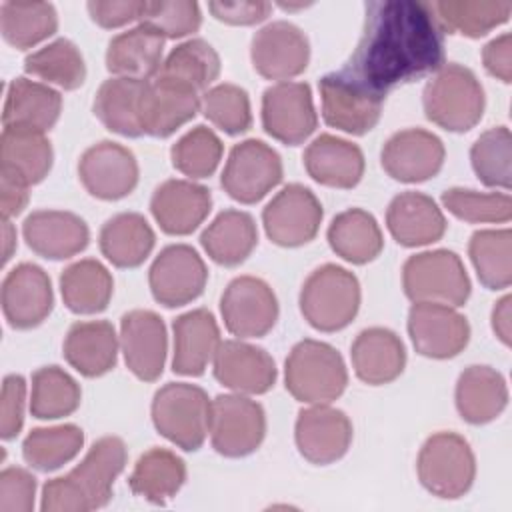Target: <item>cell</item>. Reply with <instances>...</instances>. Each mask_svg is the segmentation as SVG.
I'll return each instance as SVG.
<instances>
[{
    "instance_id": "6da1fadb",
    "label": "cell",
    "mask_w": 512,
    "mask_h": 512,
    "mask_svg": "<svg viewBox=\"0 0 512 512\" xmlns=\"http://www.w3.org/2000/svg\"><path fill=\"white\" fill-rule=\"evenodd\" d=\"M444 64V32L428 2L374 0L366 4L364 28L344 72L386 98L398 84Z\"/></svg>"
},
{
    "instance_id": "7a4b0ae2",
    "label": "cell",
    "mask_w": 512,
    "mask_h": 512,
    "mask_svg": "<svg viewBox=\"0 0 512 512\" xmlns=\"http://www.w3.org/2000/svg\"><path fill=\"white\" fill-rule=\"evenodd\" d=\"M126 466V446L118 436H102L82 462L68 474L52 478L42 488L44 512H88L112 498V486Z\"/></svg>"
},
{
    "instance_id": "3957f363",
    "label": "cell",
    "mask_w": 512,
    "mask_h": 512,
    "mask_svg": "<svg viewBox=\"0 0 512 512\" xmlns=\"http://www.w3.org/2000/svg\"><path fill=\"white\" fill-rule=\"evenodd\" d=\"M426 118L448 130L468 132L484 114V88L476 74L456 62L444 64L422 94Z\"/></svg>"
},
{
    "instance_id": "277c9868",
    "label": "cell",
    "mask_w": 512,
    "mask_h": 512,
    "mask_svg": "<svg viewBox=\"0 0 512 512\" xmlns=\"http://www.w3.org/2000/svg\"><path fill=\"white\" fill-rule=\"evenodd\" d=\"M286 390L306 404H330L348 384L340 352L320 340L304 338L290 350L284 364Z\"/></svg>"
},
{
    "instance_id": "5b68a950",
    "label": "cell",
    "mask_w": 512,
    "mask_h": 512,
    "mask_svg": "<svg viewBox=\"0 0 512 512\" xmlns=\"http://www.w3.org/2000/svg\"><path fill=\"white\" fill-rule=\"evenodd\" d=\"M358 278L336 264L316 268L302 284L300 312L306 322L320 332L346 328L360 308Z\"/></svg>"
},
{
    "instance_id": "8992f818",
    "label": "cell",
    "mask_w": 512,
    "mask_h": 512,
    "mask_svg": "<svg viewBox=\"0 0 512 512\" xmlns=\"http://www.w3.org/2000/svg\"><path fill=\"white\" fill-rule=\"evenodd\" d=\"M212 400L188 382L164 384L152 400V422L156 430L186 452H196L210 430Z\"/></svg>"
},
{
    "instance_id": "52a82bcc",
    "label": "cell",
    "mask_w": 512,
    "mask_h": 512,
    "mask_svg": "<svg viewBox=\"0 0 512 512\" xmlns=\"http://www.w3.org/2000/svg\"><path fill=\"white\" fill-rule=\"evenodd\" d=\"M404 294L412 302L462 306L470 296V278L452 250H428L410 256L402 266Z\"/></svg>"
},
{
    "instance_id": "ba28073f",
    "label": "cell",
    "mask_w": 512,
    "mask_h": 512,
    "mask_svg": "<svg viewBox=\"0 0 512 512\" xmlns=\"http://www.w3.org/2000/svg\"><path fill=\"white\" fill-rule=\"evenodd\" d=\"M416 470L428 492L438 498L456 500L474 484L476 458L460 434L436 432L422 444Z\"/></svg>"
},
{
    "instance_id": "9c48e42d",
    "label": "cell",
    "mask_w": 512,
    "mask_h": 512,
    "mask_svg": "<svg viewBox=\"0 0 512 512\" xmlns=\"http://www.w3.org/2000/svg\"><path fill=\"white\" fill-rule=\"evenodd\" d=\"M212 448L226 458H242L258 450L266 436L264 408L244 394H218L210 410Z\"/></svg>"
},
{
    "instance_id": "30bf717a",
    "label": "cell",
    "mask_w": 512,
    "mask_h": 512,
    "mask_svg": "<svg viewBox=\"0 0 512 512\" xmlns=\"http://www.w3.org/2000/svg\"><path fill=\"white\" fill-rule=\"evenodd\" d=\"M280 154L262 140L234 144L220 176L224 192L240 204H256L282 180Z\"/></svg>"
},
{
    "instance_id": "8fae6325",
    "label": "cell",
    "mask_w": 512,
    "mask_h": 512,
    "mask_svg": "<svg viewBox=\"0 0 512 512\" xmlns=\"http://www.w3.org/2000/svg\"><path fill=\"white\" fill-rule=\"evenodd\" d=\"M318 88L322 118L328 126L346 134L362 136L378 124L384 96L366 88L344 70L322 76Z\"/></svg>"
},
{
    "instance_id": "7c38bea8",
    "label": "cell",
    "mask_w": 512,
    "mask_h": 512,
    "mask_svg": "<svg viewBox=\"0 0 512 512\" xmlns=\"http://www.w3.org/2000/svg\"><path fill=\"white\" fill-rule=\"evenodd\" d=\"M322 214V204L310 188L288 184L262 210V224L274 244L296 248L314 240Z\"/></svg>"
},
{
    "instance_id": "4fadbf2b",
    "label": "cell",
    "mask_w": 512,
    "mask_h": 512,
    "mask_svg": "<svg viewBox=\"0 0 512 512\" xmlns=\"http://www.w3.org/2000/svg\"><path fill=\"white\" fill-rule=\"evenodd\" d=\"M208 270L202 256L188 244H170L154 258L148 284L156 302L166 308L196 300L206 286Z\"/></svg>"
},
{
    "instance_id": "5bb4252c",
    "label": "cell",
    "mask_w": 512,
    "mask_h": 512,
    "mask_svg": "<svg viewBox=\"0 0 512 512\" xmlns=\"http://www.w3.org/2000/svg\"><path fill=\"white\" fill-rule=\"evenodd\" d=\"M220 312L230 334L238 338H260L278 320V300L262 278L238 276L224 288Z\"/></svg>"
},
{
    "instance_id": "9a60e30c",
    "label": "cell",
    "mask_w": 512,
    "mask_h": 512,
    "mask_svg": "<svg viewBox=\"0 0 512 512\" xmlns=\"http://www.w3.org/2000/svg\"><path fill=\"white\" fill-rule=\"evenodd\" d=\"M262 126L274 140L296 146L318 126L312 92L306 82H278L262 94Z\"/></svg>"
},
{
    "instance_id": "2e32d148",
    "label": "cell",
    "mask_w": 512,
    "mask_h": 512,
    "mask_svg": "<svg viewBox=\"0 0 512 512\" xmlns=\"http://www.w3.org/2000/svg\"><path fill=\"white\" fill-rule=\"evenodd\" d=\"M408 334L418 354L434 360L458 356L470 340V324L454 306L414 302L408 312Z\"/></svg>"
},
{
    "instance_id": "e0dca14e",
    "label": "cell",
    "mask_w": 512,
    "mask_h": 512,
    "mask_svg": "<svg viewBox=\"0 0 512 512\" xmlns=\"http://www.w3.org/2000/svg\"><path fill=\"white\" fill-rule=\"evenodd\" d=\"M250 60L260 76L288 82L306 70L310 60V42L296 24L276 20L252 36Z\"/></svg>"
},
{
    "instance_id": "ac0fdd59",
    "label": "cell",
    "mask_w": 512,
    "mask_h": 512,
    "mask_svg": "<svg viewBox=\"0 0 512 512\" xmlns=\"http://www.w3.org/2000/svg\"><path fill=\"white\" fill-rule=\"evenodd\" d=\"M78 176L90 196L120 200L138 184V162L126 146L102 140L84 150L78 162Z\"/></svg>"
},
{
    "instance_id": "d6986e66",
    "label": "cell",
    "mask_w": 512,
    "mask_h": 512,
    "mask_svg": "<svg viewBox=\"0 0 512 512\" xmlns=\"http://www.w3.org/2000/svg\"><path fill=\"white\" fill-rule=\"evenodd\" d=\"M442 140L424 128H406L392 134L380 154L382 168L398 182L416 184L434 178L444 164Z\"/></svg>"
},
{
    "instance_id": "ffe728a7",
    "label": "cell",
    "mask_w": 512,
    "mask_h": 512,
    "mask_svg": "<svg viewBox=\"0 0 512 512\" xmlns=\"http://www.w3.org/2000/svg\"><path fill=\"white\" fill-rule=\"evenodd\" d=\"M294 438L298 452L312 464H332L340 460L352 442L350 418L328 404H312L298 412Z\"/></svg>"
},
{
    "instance_id": "44dd1931",
    "label": "cell",
    "mask_w": 512,
    "mask_h": 512,
    "mask_svg": "<svg viewBox=\"0 0 512 512\" xmlns=\"http://www.w3.org/2000/svg\"><path fill=\"white\" fill-rule=\"evenodd\" d=\"M120 348L126 366L136 378L144 382L158 380L168 352L164 320L152 310L126 312L120 320Z\"/></svg>"
},
{
    "instance_id": "7402d4cb",
    "label": "cell",
    "mask_w": 512,
    "mask_h": 512,
    "mask_svg": "<svg viewBox=\"0 0 512 512\" xmlns=\"http://www.w3.org/2000/svg\"><path fill=\"white\" fill-rule=\"evenodd\" d=\"M54 306L50 276L32 262L14 266L2 282V312L16 330L42 324Z\"/></svg>"
},
{
    "instance_id": "603a6c76",
    "label": "cell",
    "mask_w": 512,
    "mask_h": 512,
    "mask_svg": "<svg viewBox=\"0 0 512 512\" xmlns=\"http://www.w3.org/2000/svg\"><path fill=\"white\" fill-rule=\"evenodd\" d=\"M212 364L216 380L238 394H264L276 382L272 356L264 348L242 340L220 342Z\"/></svg>"
},
{
    "instance_id": "cb8c5ba5",
    "label": "cell",
    "mask_w": 512,
    "mask_h": 512,
    "mask_svg": "<svg viewBox=\"0 0 512 512\" xmlns=\"http://www.w3.org/2000/svg\"><path fill=\"white\" fill-rule=\"evenodd\" d=\"M210 208V190L192 180H166L150 198V212L154 220L172 236L192 234L206 220Z\"/></svg>"
},
{
    "instance_id": "d4e9b609",
    "label": "cell",
    "mask_w": 512,
    "mask_h": 512,
    "mask_svg": "<svg viewBox=\"0 0 512 512\" xmlns=\"http://www.w3.org/2000/svg\"><path fill=\"white\" fill-rule=\"evenodd\" d=\"M22 236L32 252L48 260H66L88 246L86 222L66 210H36L26 216Z\"/></svg>"
},
{
    "instance_id": "484cf974",
    "label": "cell",
    "mask_w": 512,
    "mask_h": 512,
    "mask_svg": "<svg viewBox=\"0 0 512 512\" xmlns=\"http://www.w3.org/2000/svg\"><path fill=\"white\" fill-rule=\"evenodd\" d=\"M386 226L398 244L414 248L440 240L446 232V218L430 196L408 190L388 204Z\"/></svg>"
},
{
    "instance_id": "4316f807",
    "label": "cell",
    "mask_w": 512,
    "mask_h": 512,
    "mask_svg": "<svg viewBox=\"0 0 512 512\" xmlns=\"http://www.w3.org/2000/svg\"><path fill=\"white\" fill-rule=\"evenodd\" d=\"M174 358L172 370L182 376H200L214 360L220 346L216 318L206 308L180 314L174 324Z\"/></svg>"
},
{
    "instance_id": "83f0119b",
    "label": "cell",
    "mask_w": 512,
    "mask_h": 512,
    "mask_svg": "<svg viewBox=\"0 0 512 512\" xmlns=\"http://www.w3.org/2000/svg\"><path fill=\"white\" fill-rule=\"evenodd\" d=\"M150 80L114 76L100 84L94 98L96 118L120 136L144 134V100Z\"/></svg>"
},
{
    "instance_id": "f1b7e54d",
    "label": "cell",
    "mask_w": 512,
    "mask_h": 512,
    "mask_svg": "<svg viewBox=\"0 0 512 512\" xmlns=\"http://www.w3.org/2000/svg\"><path fill=\"white\" fill-rule=\"evenodd\" d=\"M200 92L168 80L154 76L148 82L144 100V134L154 138H166L174 134L180 126L190 122L200 108Z\"/></svg>"
},
{
    "instance_id": "f546056e",
    "label": "cell",
    "mask_w": 512,
    "mask_h": 512,
    "mask_svg": "<svg viewBox=\"0 0 512 512\" xmlns=\"http://www.w3.org/2000/svg\"><path fill=\"white\" fill-rule=\"evenodd\" d=\"M304 168L318 184L354 188L364 176V154L350 140L320 134L304 150Z\"/></svg>"
},
{
    "instance_id": "4dcf8cb0",
    "label": "cell",
    "mask_w": 512,
    "mask_h": 512,
    "mask_svg": "<svg viewBox=\"0 0 512 512\" xmlns=\"http://www.w3.org/2000/svg\"><path fill=\"white\" fill-rule=\"evenodd\" d=\"M118 336L106 320L74 322L64 338V358L86 378H98L116 366Z\"/></svg>"
},
{
    "instance_id": "1f68e13d",
    "label": "cell",
    "mask_w": 512,
    "mask_h": 512,
    "mask_svg": "<svg viewBox=\"0 0 512 512\" xmlns=\"http://www.w3.org/2000/svg\"><path fill=\"white\" fill-rule=\"evenodd\" d=\"M350 356L356 376L370 386L396 380L406 364V350L400 336L382 326L362 330L352 342Z\"/></svg>"
},
{
    "instance_id": "d6a6232c",
    "label": "cell",
    "mask_w": 512,
    "mask_h": 512,
    "mask_svg": "<svg viewBox=\"0 0 512 512\" xmlns=\"http://www.w3.org/2000/svg\"><path fill=\"white\" fill-rule=\"evenodd\" d=\"M164 38L146 24L116 34L106 48V68L114 76L152 80L162 68Z\"/></svg>"
},
{
    "instance_id": "836d02e7",
    "label": "cell",
    "mask_w": 512,
    "mask_h": 512,
    "mask_svg": "<svg viewBox=\"0 0 512 512\" xmlns=\"http://www.w3.org/2000/svg\"><path fill=\"white\" fill-rule=\"evenodd\" d=\"M456 410L468 424H488L498 418L508 404L504 376L484 364L464 368L456 382Z\"/></svg>"
},
{
    "instance_id": "e575fe53",
    "label": "cell",
    "mask_w": 512,
    "mask_h": 512,
    "mask_svg": "<svg viewBox=\"0 0 512 512\" xmlns=\"http://www.w3.org/2000/svg\"><path fill=\"white\" fill-rule=\"evenodd\" d=\"M62 96L44 82L30 78H14L8 84L2 124L48 132L60 118Z\"/></svg>"
},
{
    "instance_id": "d590c367",
    "label": "cell",
    "mask_w": 512,
    "mask_h": 512,
    "mask_svg": "<svg viewBox=\"0 0 512 512\" xmlns=\"http://www.w3.org/2000/svg\"><path fill=\"white\" fill-rule=\"evenodd\" d=\"M54 152L44 132L4 126L0 136V172L18 178L26 186L42 182L52 168Z\"/></svg>"
},
{
    "instance_id": "8d00e7d4",
    "label": "cell",
    "mask_w": 512,
    "mask_h": 512,
    "mask_svg": "<svg viewBox=\"0 0 512 512\" xmlns=\"http://www.w3.org/2000/svg\"><path fill=\"white\" fill-rule=\"evenodd\" d=\"M100 252L118 268H136L152 252L156 234L138 212H120L100 228Z\"/></svg>"
},
{
    "instance_id": "74e56055",
    "label": "cell",
    "mask_w": 512,
    "mask_h": 512,
    "mask_svg": "<svg viewBox=\"0 0 512 512\" xmlns=\"http://www.w3.org/2000/svg\"><path fill=\"white\" fill-rule=\"evenodd\" d=\"M200 244L216 264L238 266L258 244L256 222L244 210H224L202 232Z\"/></svg>"
},
{
    "instance_id": "f35d334b",
    "label": "cell",
    "mask_w": 512,
    "mask_h": 512,
    "mask_svg": "<svg viewBox=\"0 0 512 512\" xmlns=\"http://www.w3.org/2000/svg\"><path fill=\"white\" fill-rule=\"evenodd\" d=\"M326 236L330 248L352 264L372 262L384 248L382 230L376 218L362 208H350L336 214Z\"/></svg>"
},
{
    "instance_id": "ab89813d",
    "label": "cell",
    "mask_w": 512,
    "mask_h": 512,
    "mask_svg": "<svg viewBox=\"0 0 512 512\" xmlns=\"http://www.w3.org/2000/svg\"><path fill=\"white\" fill-rule=\"evenodd\" d=\"M60 292L66 308L74 314H96L108 306L114 292V280L102 262L84 258L64 268L60 276Z\"/></svg>"
},
{
    "instance_id": "60d3db41",
    "label": "cell",
    "mask_w": 512,
    "mask_h": 512,
    "mask_svg": "<svg viewBox=\"0 0 512 512\" xmlns=\"http://www.w3.org/2000/svg\"><path fill=\"white\" fill-rule=\"evenodd\" d=\"M186 464L168 448H150L134 464L128 478L130 490L148 502L164 504L182 488Z\"/></svg>"
},
{
    "instance_id": "b9f144b4",
    "label": "cell",
    "mask_w": 512,
    "mask_h": 512,
    "mask_svg": "<svg viewBox=\"0 0 512 512\" xmlns=\"http://www.w3.org/2000/svg\"><path fill=\"white\" fill-rule=\"evenodd\" d=\"M428 4L444 34H462L468 38L486 36L496 26L508 22L512 12L510 2L442 0Z\"/></svg>"
},
{
    "instance_id": "7bdbcfd3",
    "label": "cell",
    "mask_w": 512,
    "mask_h": 512,
    "mask_svg": "<svg viewBox=\"0 0 512 512\" xmlns=\"http://www.w3.org/2000/svg\"><path fill=\"white\" fill-rule=\"evenodd\" d=\"M0 30L16 50H28L58 30V14L50 2L6 0L0 6Z\"/></svg>"
},
{
    "instance_id": "ee69618b",
    "label": "cell",
    "mask_w": 512,
    "mask_h": 512,
    "mask_svg": "<svg viewBox=\"0 0 512 512\" xmlns=\"http://www.w3.org/2000/svg\"><path fill=\"white\" fill-rule=\"evenodd\" d=\"M218 74L220 56L216 50L202 38H190L170 50L156 76L176 80L196 92H206Z\"/></svg>"
},
{
    "instance_id": "f6af8a7d",
    "label": "cell",
    "mask_w": 512,
    "mask_h": 512,
    "mask_svg": "<svg viewBox=\"0 0 512 512\" xmlns=\"http://www.w3.org/2000/svg\"><path fill=\"white\" fill-rule=\"evenodd\" d=\"M24 70L44 84L76 90L86 80V64L78 46L68 38H58L24 58Z\"/></svg>"
},
{
    "instance_id": "bcb514c9",
    "label": "cell",
    "mask_w": 512,
    "mask_h": 512,
    "mask_svg": "<svg viewBox=\"0 0 512 512\" xmlns=\"http://www.w3.org/2000/svg\"><path fill=\"white\" fill-rule=\"evenodd\" d=\"M468 256L476 268L478 280L488 290H504L512 282V232L478 230L470 236Z\"/></svg>"
},
{
    "instance_id": "7dc6e473",
    "label": "cell",
    "mask_w": 512,
    "mask_h": 512,
    "mask_svg": "<svg viewBox=\"0 0 512 512\" xmlns=\"http://www.w3.org/2000/svg\"><path fill=\"white\" fill-rule=\"evenodd\" d=\"M78 382L60 366H42L32 374L30 412L40 420L70 416L80 406Z\"/></svg>"
},
{
    "instance_id": "c3c4849f",
    "label": "cell",
    "mask_w": 512,
    "mask_h": 512,
    "mask_svg": "<svg viewBox=\"0 0 512 512\" xmlns=\"http://www.w3.org/2000/svg\"><path fill=\"white\" fill-rule=\"evenodd\" d=\"M82 444L84 432L76 424L34 428L22 442V456L32 468L50 472L74 460Z\"/></svg>"
},
{
    "instance_id": "681fc988",
    "label": "cell",
    "mask_w": 512,
    "mask_h": 512,
    "mask_svg": "<svg viewBox=\"0 0 512 512\" xmlns=\"http://www.w3.org/2000/svg\"><path fill=\"white\" fill-rule=\"evenodd\" d=\"M470 162L484 186L508 190L512 184L510 130L506 126H494L482 132L470 148Z\"/></svg>"
},
{
    "instance_id": "f907efd6",
    "label": "cell",
    "mask_w": 512,
    "mask_h": 512,
    "mask_svg": "<svg viewBox=\"0 0 512 512\" xmlns=\"http://www.w3.org/2000/svg\"><path fill=\"white\" fill-rule=\"evenodd\" d=\"M224 146L214 130L194 126L170 148L172 166L188 178H208L222 160Z\"/></svg>"
},
{
    "instance_id": "816d5d0a",
    "label": "cell",
    "mask_w": 512,
    "mask_h": 512,
    "mask_svg": "<svg viewBox=\"0 0 512 512\" xmlns=\"http://www.w3.org/2000/svg\"><path fill=\"white\" fill-rule=\"evenodd\" d=\"M444 208L470 224H500L512 218L508 192H478L472 188H448L442 192Z\"/></svg>"
},
{
    "instance_id": "f5cc1de1",
    "label": "cell",
    "mask_w": 512,
    "mask_h": 512,
    "mask_svg": "<svg viewBox=\"0 0 512 512\" xmlns=\"http://www.w3.org/2000/svg\"><path fill=\"white\" fill-rule=\"evenodd\" d=\"M200 108L204 116L222 132L236 136L252 126V110L248 92L236 84L222 82L202 94Z\"/></svg>"
},
{
    "instance_id": "db71d44e",
    "label": "cell",
    "mask_w": 512,
    "mask_h": 512,
    "mask_svg": "<svg viewBox=\"0 0 512 512\" xmlns=\"http://www.w3.org/2000/svg\"><path fill=\"white\" fill-rule=\"evenodd\" d=\"M140 24L156 30L166 38H184L194 34L202 24V12L196 2L190 0H156L146 2Z\"/></svg>"
},
{
    "instance_id": "11a10c76",
    "label": "cell",
    "mask_w": 512,
    "mask_h": 512,
    "mask_svg": "<svg viewBox=\"0 0 512 512\" xmlns=\"http://www.w3.org/2000/svg\"><path fill=\"white\" fill-rule=\"evenodd\" d=\"M36 478L18 466L0 474V512H30L34 508Z\"/></svg>"
},
{
    "instance_id": "9f6ffc18",
    "label": "cell",
    "mask_w": 512,
    "mask_h": 512,
    "mask_svg": "<svg viewBox=\"0 0 512 512\" xmlns=\"http://www.w3.org/2000/svg\"><path fill=\"white\" fill-rule=\"evenodd\" d=\"M26 406V382L20 374H8L2 384V404H0V436L12 440L18 436L24 424Z\"/></svg>"
},
{
    "instance_id": "6f0895ef",
    "label": "cell",
    "mask_w": 512,
    "mask_h": 512,
    "mask_svg": "<svg viewBox=\"0 0 512 512\" xmlns=\"http://www.w3.org/2000/svg\"><path fill=\"white\" fill-rule=\"evenodd\" d=\"M90 18L102 28H118L130 22H140L146 10L142 0H92L86 4Z\"/></svg>"
},
{
    "instance_id": "680465c9",
    "label": "cell",
    "mask_w": 512,
    "mask_h": 512,
    "mask_svg": "<svg viewBox=\"0 0 512 512\" xmlns=\"http://www.w3.org/2000/svg\"><path fill=\"white\" fill-rule=\"evenodd\" d=\"M208 10L220 22L234 26H250L268 18L272 4L270 2H210Z\"/></svg>"
},
{
    "instance_id": "91938a15",
    "label": "cell",
    "mask_w": 512,
    "mask_h": 512,
    "mask_svg": "<svg viewBox=\"0 0 512 512\" xmlns=\"http://www.w3.org/2000/svg\"><path fill=\"white\" fill-rule=\"evenodd\" d=\"M482 62L488 74L508 84L512 80V36L504 32L490 40L482 50Z\"/></svg>"
},
{
    "instance_id": "94428289",
    "label": "cell",
    "mask_w": 512,
    "mask_h": 512,
    "mask_svg": "<svg viewBox=\"0 0 512 512\" xmlns=\"http://www.w3.org/2000/svg\"><path fill=\"white\" fill-rule=\"evenodd\" d=\"M28 204V186L14 176L0 172V208L2 218L18 216Z\"/></svg>"
},
{
    "instance_id": "6125c7cd",
    "label": "cell",
    "mask_w": 512,
    "mask_h": 512,
    "mask_svg": "<svg viewBox=\"0 0 512 512\" xmlns=\"http://www.w3.org/2000/svg\"><path fill=\"white\" fill-rule=\"evenodd\" d=\"M510 304H512V298L510 296H504L496 302V306L492 308V330L494 334L500 338L502 344H510V332H512V314H510Z\"/></svg>"
},
{
    "instance_id": "be15d7a7",
    "label": "cell",
    "mask_w": 512,
    "mask_h": 512,
    "mask_svg": "<svg viewBox=\"0 0 512 512\" xmlns=\"http://www.w3.org/2000/svg\"><path fill=\"white\" fill-rule=\"evenodd\" d=\"M2 238H4V256L2 262L6 264L12 258V252L16 250V228L8 218H2Z\"/></svg>"
}]
</instances>
